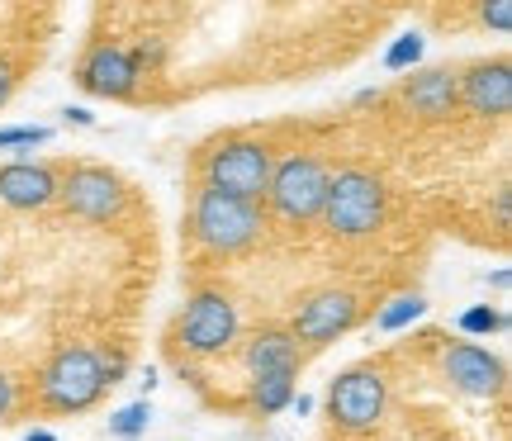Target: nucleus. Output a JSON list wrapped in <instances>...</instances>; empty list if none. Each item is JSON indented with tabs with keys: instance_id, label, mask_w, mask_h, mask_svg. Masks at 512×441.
Listing matches in <instances>:
<instances>
[{
	"instance_id": "obj_1",
	"label": "nucleus",
	"mask_w": 512,
	"mask_h": 441,
	"mask_svg": "<svg viewBox=\"0 0 512 441\" xmlns=\"http://www.w3.org/2000/svg\"><path fill=\"white\" fill-rule=\"evenodd\" d=\"M128 375V356H105L95 347H62L38 370V404L48 413H86Z\"/></svg>"
},
{
	"instance_id": "obj_2",
	"label": "nucleus",
	"mask_w": 512,
	"mask_h": 441,
	"mask_svg": "<svg viewBox=\"0 0 512 441\" xmlns=\"http://www.w3.org/2000/svg\"><path fill=\"white\" fill-rule=\"evenodd\" d=\"M261 233H266V209L261 204L209 190V185L195 190V200H190V238H195L200 252L238 257V252L261 242Z\"/></svg>"
},
{
	"instance_id": "obj_3",
	"label": "nucleus",
	"mask_w": 512,
	"mask_h": 441,
	"mask_svg": "<svg viewBox=\"0 0 512 441\" xmlns=\"http://www.w3.org/2000/svg\"><path fill=\"white\" fill-rule=\"evenodd\" d=\"M275 171V152L261 138H219L200 152V185L261 204Z\"/></svg>"
},
{
	"instance_id": "obj_4",
	"label": "nucleus",
	"mask_w": 512,
	"mask_h": 441,
	"mask_svg": "<svg viewBox=\"0 0 512 441\" xmlns=\"http://www.w3.org/2000/svg\"><path fill=\"white\" fill-rule=\"evenodd\" d=\"M384 181L366 166H342V171H332L328 181V195H323V228H328L332 238H370L375 228L384 223Z\"/></svg>"
},
{
	"instance_id": "obj_5",
	"label": "nucleus",
	"mask_w": 512,
	"mask_h": 441,
	"mask_svg": "<svg viewBox=\"0 0 512 441\" xmlns=\"http://www.w3.org/2000/svg\"><path fill=\"white\" fill-rule=\"evenodd\" d=\"M328 181H332V171L323 157H313V152H285V157H275V171H271L261 209H271L275 219L290 223V228L313 223L323 214Z\"/></svg>"
},
{
	"instance_id": "obj_6",
	"label": "nucleus",
	"mask_w": 512,
	"mask_h": 441,
	"mask_svg": "<svg viewBox=\"0 0 512 441\" xmlns=\"http://www.w3.org/2000/svg\"><path fill=\"white\" fill-rule=\"evenodd\" d=\"M242 332V313L233 304V294L223 290H195L185 299L181 318H176V347L185 356H200V361H214L223 351H233Z\"/></svg>"
},
{
	"instance_id": "obj_7",
	"label": "nucleus",
	"mask_w": 512,
	"mask_h": 441,
	"mask_svg": "<svg viewBox=\"0 0 512 441\" xmlns=\"http://www.w3.org/2000/svg\"><path fill=\"white\" fill-rule=\"evenodd\" d=\"M57 200L86 223H114L128 214V185L114 176L110 166L81 162L67 176H57Z\"/></svg>"
},
{
	"instance_id": "obj_8",
	"label": "nucleus",
	"mask_w": 512,
	"mask_h": 441,
	"mask_svg": "<svg viewBox=\"0 0 512 441\" xmlns=\"http://www.w3.org/2000/svg\"><path fill=\"white\" fill-rule=\"evenodd\" d=\"M384 408H389V380L375 366L342 370L328 389V413L342 432H375Z\"/></svg>"
},
{
	"instance_id": "obj_9",
	"label": "nucleus",
	"mask_w": 512,
	"mask_h": 441,
	"mask_svg": "<svg viewBox=\"0 0 512 441\" xmlns=\"http://www.w3.org/2000/svg\"><path fill=\"white\" fill-rule=\"evenodd\" d=\"M361 323V299L351 290H313L290 318L294 347H328Z\"/></svg>"
},
{
	"instance_id": "obj_10",
	"label": "nucleus",
	"mask_w": 512,
	"mask_h": 441,
	"mask_svg": "<svg viewBox=\"0 0 512 441\" xmlns=\"http://www.w3.org/2000/svg\"><path fill=\"white\" fill-rule=\"evenodd\" d=\"M76 86L86 95H100V100H133L143 91V72L128 53V43L105 38V43H91L86 57L76 62Z\"/></svg>"
},
{
	"instance_id": "obj_11",
	"label": "nucleus",
	"mask_w": 512,
	"mask_h": 441,
	"mask_svg": "<svg viewBox=\"0 0 512 441\" xmlns=\"http://www.w3.org/2000/svg\"><path fill=\"white\" fill-rule=\"evenodd\" d=\"M441 370H446V380H451L460 394H470V399H498L503 385H508L503 356H494V351L479 347V342H451L446 356H441Z\"/></svg>"
},
{
	"instance_id": "obj_12",
	"label": "nucleus",
	"mask_w": 512,
	"mask_h": 441,
	"mask_svg": "<svg viewBox=\"0 0 512 441\" xmlns=\"http://www.w3.org/2000/svg\"><path fill=\"white\" fill-rule=\"evenodd\" d=\"M460 105L475 119H503L512 110V67L503 57L494 62H470L460 72Z\"/></svg>"
},
{
	"instance_id": "obj_13",
	"label": "nucleus",
	"mask_w": 512,
	"mask_h": 441,
	"mask_svg": "<svg viewBox=\"0 0 512 441\" xmlns=\"http://www.w3.org/2000/svg\"><path fill=\"white\" fill-rule=\"evenodd\" d=\"M403 105L418 119H451L460 105V72L456 67H422L403 81Z\"/></svg>"
},
{
	"instance_id": "obj_14",
	"label": "nucleus",
	"mask_w": 512,
	"mask_h": 441,
	"mask_svg": "<svg viewBox=\"0 0 512 441\" xmlns=\"http://www.w3.org/2000/svg\"><path fill=\"white\" fill-rule=\"evenodd\" d=\"M57 200V171L43 162H10L0 166V204L19 209V214H34L48 209Z\"/></svg>"
},
{
	"instance_id": "obj_15",
	"label": "nucleus",
	"mask_w": 512,
	"mask_h": 441,
	"mask_svg": "<svg viewBox=\"0 0 512 441\" xmlns=\"http://www.w3.org/2000/svg\"><path fill=\"white\" fill-rule=\"evenodd\" d=\"M242 370L261 380V375H299V347H294L290 328H256L242 342Z\"/></svg>"
},
{
	"instance_id": "obj_16",
	"label": "nucleus",
	"mask_w": 512,
	"mask_h": 441,
	"mask_svg": "<svg viewBox=\"0 0 512 441\" xmlns=\"http://www.w3.org/2000/svg\"><path fill=\"white\" fill-rule=\"evenodd\" d=\"M427 309H432V304H427V294L422 290H399V294H389L380 309H375L370 328L389 337V332H403V328H413L418 318H427Z\"/></svg>"
},
{
	"instance_id": "obj_17",
	"label": "nucleus",
	"mask_w": 512,
	"mask_h": 441,
	"mask_svg": "<svg viewBox=\"0 0 512 441\" xmlns=\"http://www.w3.org/2000/svg\"><path fill=\"white\" fill-rule=\"evenodd\" d=\"M294 394H299V375H261V380H252V408L261 418L285 413Z\"/></svg>"
},
{
	"instance_id": "obj_18",
	"label": "nucleus",
	"mask_w": 512,
	"mask_h": 441,
	"mask_svg": "<svg viewBox=\"0 0 512 441\" xmlns=\"http://www.w3.org/2000/svg\"><path fill=\"white\" fill-rule=\"evenodd\" d=\"M152 418H157V413H152V399H133V404L110 413V437L114 441H143Z\"/></svg>"
},
{
	"instance_id": "obj_19",
	"label": "nucleus",
	"mask_w": 512,
	"mask_h": 441,
	"mask_svg": "<svg viewBox=\"0 0 512 441\" xmlns=\"http://www.w3.org/2000/svg\"><path fill=\"white\" fill-rule=\"evenodd\" d=\"M427 53V38L413 29V34H399L389 48H384V72H413Z\"/></svg>"
},
{
	"instance_id": "obj_20",
	"label": "nucleus",
	"mask_w": 512,
	"mask_h": 441,
	"mask_svg": "<svg viewBox=\"0 0 512 441\" xmlns=\"http://www.w3.org/2000/svg\"><path fill=\"white\" fill-rule=\"evenodd\" d=\"M456 328L465 337H489V332H508V313L494 309V304H470V309L456 318Z\"/></svg>"
},
{
	"instance_id": "obj_21",
	"label": "nucleus",
	"mask_w": 512,
	"mask_h": 441,
	"mask_svg": "<svg viewBox=\"0 0 512 441\" xmlns=\"http://www.w3.org/2000/svg\"><path fill=\"white\" fill-rule=\"evenodd\" d=\"M128 53H133V62H138V72H143V81H147V76H157L166 62H171V43H166V34H143Z\"/></svg>"
},
{
	"instance_id": "obj_22",
	"label": "nucleus",
	"mask_w": 512,
	"mask_h": 441,
	"mask_svg": "<svg viewBox=\"0 0 512 441\" xmlns=\"http://www.w3.org/2000/svg\"><path fill=\"white\" fill-rule=\"evenodd\" d=\"M43 143H53V129H48V124H10V129H0V152L43 147Z\"/></svg>"
},
{
	"instance_id": "obj_23",
	"label": "nucleus",
	"mask_w": 512,
	"mask_h": 441,
	"mask_svg": "<svg viewBox=\"0 0 512 441\" xmlns=\"http://www.w3.org/2000/svg\"><path fill=\"white\" fill-rule=\"evenodd\" d=\"M479 19H484V29L508 34V29H512V0H494V5H484V10H479Z\"/></svg>"
},
{
	"instance_id": "obj_24",
	"label": "nucleus",
	"mask_w": 512,
	"mask_h": 441,
	"mask_svg": "<svg viewBox=\"0 0 512 441\" xmlns=\"http://www.w3.org/2000/svg\"><path fill=\"white\" fill-rule=\"evenodd\" d=\"M15 404H19V385L5 375V370H0V418H10V413H15Z\"/></svg>"
},
{
	"instance_id": "obj_25",
	"label": "nucleus",
	"mask_w": 512,
	"mask_h": 441,
	"mask_svg": "<svg viewBox=\"0 0 512 441\" xmlns=\"http://www.w3.org/2000/svg\"><path fill=\"white\" fill-rule=\"evenodd\" d=\"M62 124H67V129H95V114L86 110V105H67V110H62Z\"/></svg>"
},
{
	"instance_id": "obj_26",
	"label": "nucleus",
	"mask_w": 512,
	"mask_h": 441,
	"mask_svg": "<svg viewBox=\"0 0 512 441\" xmlns=\"http://www.w3.org/2000/svg\"><path fill=\"white\" fill-rule=\"evenodd\" d=\"M10 95H15V67H10V62L0 57V110L10 105Z\"/></svg>"
},
{
	"instance_id": "obj_27",
	"label": "nucleus",
	"mask_w": 512,
	"mask_h": 441,
	"mask_svg": "<svg viewBox=\"0 0 512 441\" xmlns=\"http://www.w3.org/2000/svg\"><path fill=\"white\" fill-rule=\"evenodd\" d=\"M380 100H384L380 86H361V91L351 95V105H356V110H370V105H380Z\"/></svg>"
},
{
	"instance_id": "obj_28",
	"label": "nucleus",
	"mask_w": 512,
	"mask_h": 441,
	"mask_svg": "<svg viewBox=\"0 0 512 441\" xmlns=\"http://www.w3.org/2000/svg\"><path fill=\"white\" fill-rule=\"evenodd\" d=\"M290 413L309 418V413H313V394H294V399H290Z\"/></svg>"
},
{
	"instance_id": "obj_29",
	"label": "nucleus",
	"mask_w": 512,
	"mask_h": 441,
	"mask_svg": "<svg viewBox=\"0 0 512 441\" xmlns=\"http://www.w3.org/2000/svg\"><path fill=\"white\" fill-rule=\"evenodd\" d=\"M157 385H162V380H157V370L147 366L143 375H138V389H143V399H147V394H152V389H157Z\"/></svg>"
},
{
	"instance_id": "obj_30",
	"label": "nucleus",
	"mask_w": 512,
	"mask_h": 441,
	"mask_svg": "<svg viewBox=\"0 0 512 441\" xmlns=\"http://www.w3.org/2000/svg\"><path fill=\"white\" fill-rule=\"evenodd\" d=\"M24 441H62L57 432H48V427H34V432H24Z\"/></svg>"
},
{
	"instance_id": "obj_31",
	"label": "nucleus",
	"mask_w": 512,
	"mask_h": 441,
	"mask_svg": "<svg viewBox=\"0 0 512 441\" xmlns=\"http://www.w3.org/2000/svg\"><path fill=\"white\" fill-rule=\"evenodd\" d=\"M512 285V271H494V290H508Z\"/></svg>"
}]
</instances>
